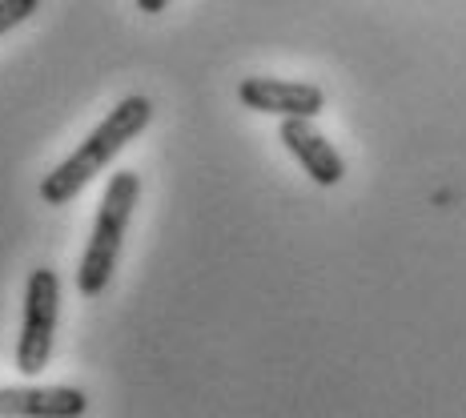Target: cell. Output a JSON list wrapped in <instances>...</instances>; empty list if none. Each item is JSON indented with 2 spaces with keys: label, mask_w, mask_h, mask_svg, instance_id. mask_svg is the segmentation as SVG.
Listing matches in <instances>:
<instances>
[{
  "label": "cell",
  "mask_w": 466,
  "mask_h": 418,
  "mask_svg": "<svg viewBox=\"0 0 466 418\" xmlns=\"http://www.w3.org/2000/svg\"><path fill=\"white\" fill-rule=\"evenodd\" d=\"M149 125H153V101L149 97L133 93V97H125V101H116L113 109L105 113V121L96 125L89 138L76 145L69 158L41 181V198L48 201V206H69L76 193L89 186L96 173H101L133 138H141Z\"/></svg>",
  "instance_id": "6da1fadb"
},
{
  "label": "cell",
  "mask_w": 466,
  "mask_h": 418,
  "mask_svg": "<svg viewBox=\"0 0 466 418\" xmlns=\"http://www.w3.org/2000/svg\"><path fill=\"white\" fill-rule=\"evenodd\" d=\"M137 198H141L137 173H129V169L113 173L109 186H105L101 209H96L93 233H89V241H85L81 266H76V290H81L85 298H96L109 286L116 258H121V246H125V233H129V218H133V209H137Z\"/></svg>",
  "instance_id": "7a4b0ae2"
},
{
  "label": "cell",
  "mask_w": 466,
  "mask_h": 418,
  "mask_svg": "<svg viewBox=\"0 0 466 418\" xmlns=\"http://www.w3.org/2000/svg\"><path fill=\"white\" fill-rule=\"evenodd\" d=\"M56 318H61V278H56V270L41 266L25 281V318L21 338H16V371L25 378L48 371L56 342Z\"/></svg>",
  "instance_id": "3957f363"
},
{
  "label": "cell",
  "mask_w": 466,
  "mask_h": 418,
  "mask_svg": "<svg viewBox=\"0 0 466 418\" xmlns=\"http://www.w3.org/2000/svg\"><path fill=\"white\" fill-rule=\"evenodd\" d=\"M238 101L269 117H318L326 109V93L309 81H278V76H246L238 85Z\"/></svg>",
  "instance_id": "277c9868"
},
{
  "label": "cell",
  "mask_w": 466,
  "mask_h": 418,
  "mask_svg": "<svg viewBox=\"0 0 466 418\" xmlns=\"http://www.w3.org/2000/svg\"><path fill=\"white\" fill-rule=\"evenodd\" d=\"M89 394L76 386H0V418H85Z\"/></svg>",
  "instance_id": "5b68a950"
},
{
  "label": "cell",
  "mask_w": 466,
  "mask_h": 418,
  "mask_svg": "<svg viewBox=\"0 0 466 418\" xmlns=\"http://www.w3.org/2000/svg\"><path fill=\"white\" fill-rule=\"evenodd\" d=\"M281 145H286L289 153L298 158V165L309 173V178L318 181V186H338V181L346 178V161L342 153L329 145L322 133L309 125V117H286L281 121Z\"/></svg>",
  "instance_id": "8992f818"
},
{
  "label": "cell",
  "mask_w": 466,
  "mask_h": 418,
  "mask_svg": "<svg viewBox=\"0 0 466 418\" xmlns=\"http://www.w3.org/2000/svg\"><path fill=\"white\" fill-rule=\"evenodd\" d=\"M36 5H41V0H0V36L13 33L16 25H25L28 16L36 13Z\"/></svg>",
  "instance_id": "52a82bcc"
},
{
  "label": "cell",
  "mask_w": 466,
  "mask_h": 418,
  "mask_svg": "<svg viewBox=\"0 0 466 418\" xmlns=\"http://www.w3.org/2000/svg\"><path fill=\"white\" fill-rule=\"evenodd\" d=\"M137 8L145 16H157V13H165L169 8V0H137Z\"/></svg>",
  "instance_id": "ba28073f"
}]
</instances>
